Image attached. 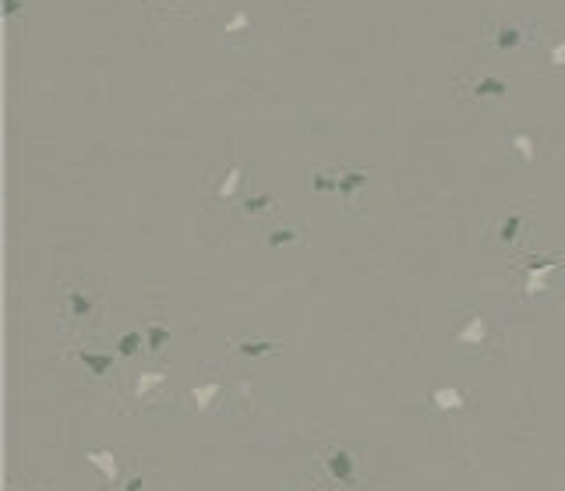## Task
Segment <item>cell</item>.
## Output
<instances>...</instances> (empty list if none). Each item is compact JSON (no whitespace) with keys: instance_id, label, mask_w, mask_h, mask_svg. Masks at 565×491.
<instances>
[{"instance_id":"3","label":"cell","mask_w":565,"mask_h":491,"mask_svg":"<svg viewBox=\"0 0 565 491\" xmlns=\"http://www.w3.org/2000/svg\"><path fill=\"white\" fill-rule=\"evenodd\" d=\"M251 25V18H248V11H233V18L226 21V35H233V32H244Z\"/></svg>"},{"instance_id":"2","label":"cell","mask_w":565,"mask_h":491,"mask_svg":"<svg viewBox=\"0 0 565 491\" xmlns=\"http://www.w3.org/2000/svg\"><path fill=\"white\" fill-rule=\"evenodd\" d=\"M477 96L484 92V96H505V82L502 78H484V82H477V89H473Z\"/></svg>"},{"instance_id":"1","label":"cell","mask_w":565,"mask_h":491,"mask_svg":"<svg viewBox=\"0 0 565 491\" xmlns=\"http://www.w3.org/2000/svg\"><path fill=\"white\" fill-rule=\"evenodd\" d=\"M519 43H523L519 25H498V28H495V46H498V50H516Z\"/></svg>"},{"instance_id":"4","label":"cell","mask_w":565,"mask_h":491,"mask_svg":"<svg viewBox=\"0 0 565 491\" xmlns=\"http://www.w3.org/2000/svg\"><path fill=\"white\" fill-rule=\"evenodd\" d=\"M4 8H8L4 15H18V8H22V4H18V0H4Z\"/></svg>"}]
</instances>
